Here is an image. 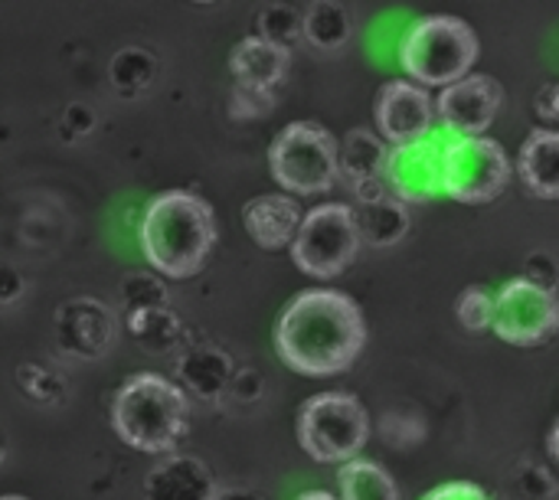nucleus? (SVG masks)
<instances>
[{
  "mask_svg": "<svg viewBox=\"0 0 559 500\" xmlns=\"http://www.w3.org/2000/svg\"><path fill=\"white\" fill-rule=\"evenodd\" d=\"M367 344V321L354 298L314 288L292 298L275 324V350L301 377H337Z\"/></svg>",
  "mask_w": 559,
  "mask_h": 500,
  "instance_id": "nucleus-1",
  "label": "nucleus"
},
{
  "mask_svg": "<svg viewBox=\"0 0 559 500\" xmlns=\"http://www.w3.org/2000/svg\"><path fill=\"white\" fill-rule=\"evenodd\" d=\"M138 242L147 265L164 278L197 275L216 246V216L206 200L187 190H167L144 206Z\"/></svg>",
  "mask_w": 559,
  "mask_h": 500,
  "instance_id": "nucleus-2",
  "label": "nucleus"
},
{
  "mask_svg": "<svg viewBox=\"0 0 559 500\" xmlns=\"http://www.w3.org/2000/svg\"><path fill=\"white\" fill-rule=\"evenodd\" d=\"M190 403L187 393L157 373H138L121 383L111 403V426L115 436L144 455L174 452L177 442L187 436Z\"/></svg>",
  "mask_w": 559,
  "mask_h": 500,
  "instance_id": "nucleus-3",
  "label": "nucleus"
},
{
  "mask_svg": "<svg viewBox=\"0 0 559 500\" xmlns=\"http://www.w3.org/2000/svg\"><path fill=\"white\" fill-rule=\"evenodd\" d=\"M475 59H478V33L472 29V23L452 13L419 16L400 39V66L423 88L426 85L449 88L468 79Z\"/></svg>",
  "mask_w": 559,
  "mask_h": 500,
  "instance_id": "nucleus-4",
  "label": "nucleus"
},
{
  "mask_svg": "<svg viewBox=\"0 0 559 500\" xmlns=\"http://www.w3.org/2000/svg\"><path fill=\"white\" fill-rule=\"evenodd\" d=\"M269 167L282 190L295 197L324 193L341 180V144L314 121H292L269 147Z\"/></svg>",
  "mask_w": 559,
  "mask_h": 500,
  "instance_id": "nucleus-5",
  "label": "nucleus"
},
{
  "mask_svg": "<svg viewBox=\"0 0 559 500\" xmlns=\"http://www.w3.org/2000/svg\"><path fill=\"white\" fill-rule=\"evenodd\" d=\"M298 442L321 465H347L370 442V416L350 393H318L298 409Z\"/></svg>",
  "mask_w": 559,
  "mask_h": 500,
  "instance_id": "nucleus-6",
  "label": "nucleus"
},
{
  "mask_svg": "<svg viewBox=\"0 0 559 500\" xmlns=\"http://www.w3.org/2000/svg\"><path fill=\"white\" fill-rule=\"evenodd\" d=\"M360 242L364 239L354 219V206L321 203L305 216L301 233L292 246V259L305 275L328 282L337 278L357 259Z\"/></svg>",
  "mask_w": 559,
  "mask_h": 500,
  "instance_id": "nucleus-7",
  "label": "nucleus"
},
{
  "mask_svg": "<svg viewBox=\"0 0 559 500\" xmlns=\"http://www.w3.org/2000/svg\"><path fill=\"white\" fill-rule=\"evenodd\" d=\"M511 180V160L491 138H455L445 154V197L459 203H491Z\"/></svg>",
  "mask_w": 559,
  "mask_h": 500,
  "instance_id": "nucleus-8",
  "label": "nucleus"
},
{
  "mask_svg": "<svg viewBox=\"0 0 559 500\" xmlns=\"http://www.w3.org/2000/svg\"><path fill=\"white\" fill-rule=\"evenodd\" d=\"M491 331L511 347L550 344L559 334V295L527 282L524 275L511 278L498 291Z\"/></svg>",
  "mask_w": 559,
  "mask_h": 500,
  "instance_id": "nucleus-9",
  "label": "nucleus"
},
{
  "mask_svg": "<svg viewBox=\"0 0 559 500\" xmlns=\"http://www.w3.org/2000/svg\"><path fill=\"white\" fill-rule=\"evenodd\" d=\"M455 141L452 131L436 128L429 138L390 147V164H386V187L396 200L409 203H429L445 193V154L449 144Z\"/></svg>",
  "mask_w": 559,
  "mask_h": 500,
  "instance_id": "nucleus-10",
  "label": "nucleus"
},
{
  "mask_svg": "<svg viewBox=\"0 0 559 500\" xmlns=\"http://www.w3.org/2000/svg\"><path fill=\"white\" fill-rule=\"evenodd\" d=\"M373 115H377L380 138L390 147L429 138L436 131V121H439L436 98L419 82H409V79L386 82L377 95Z\"/></svg>",
  "mask_w": 559,
  "mask_h": 500,
  "instance_id": "nucleus-11",
  "label": "nucleus"
},
{
  "mask_svg": "<svg viewBox=\"0 0 559 500\" xmlns=\"http://www.w3.org/2000/svg\"><path fill=\"white\" fill-rule=\"evenodd\" d=\"M504 92L491 75H468L439 92L436 111L439 124L455 138H485L501 111Z\"/></svg>",
  "mask_w": 559,
  "mask_h": 500,
  "instance_id": "nucleus-12",
  "label": "nucleus"
},
{
  "mask_svg": "<svg viewBox=\"0 0 559 500\" xmlns=\"http://www.w3.org/2000/svg\"><path fill=\"white\" fill-rule=\"evenodd\" d=\"M52 337L66 357L98 360L115 341V318L95 298H72L56 311Z\"/></svg>",
  "mask_w": 559,
  "mask_h": 500,
  "instance_id": "nucleus-13",
  "label": "nucleus"
},
{
  "mask_svg": "<svg viewBox=\"0 0 559 500\" xmlns=\"http://www.w3.org/2000/svg\"><path fill=\"white\" fill-rule=\"evenodd\" d=\"M308 213H301V203L288 193H262L252 197L242 210L246 233L262 249H285L295 246L301 223Z\"/></svg>",
  "mask_w": 559,
  "mask_h": 500,
  "instance_id": "nucleus-14",
  "label": "nucleus"
},
{
  "mask_svg": "<svg viewBox=\"0 0 559 500\" xmlns=\"http://www.w3.org/2000/svg\"><path fill=\"white\" fill-rule=\"evenodd\" d=\"M236 360L210 344H193L177 360V386L203 403H219L236 377Z\"/></svg>",
  "mask_w": 559,
  "mask_h": 500,
  "instance_id": "nucleus-15",
  "label": "nucleus"
},
{
  "mask_svg": "<svg viewBox=\"0 0 559 500\" xmlns=\"http://www.w3.org/2000/svg\"><path fill=\"white\" fill-rule=\"evenodd\" d=\"M213 472L193 455H170L144 478V500H216Z\"/></svg>",
  "mask_w": 559,
  "mask_h": 500,
  "instance_id": "nucleus-16",
  "label": "nucleus"
},
{
  "mask_svg": "<svg viewBox=\"0 0 559 500\" xmlns=\"http://www.w3.org/2000/svg\"><path fill=\"white\" fill-rule=\"evenodd\" d=\"M292 66V52L278 43H269L262 36H246L229 52V72L236 75V85L275 92Z\"/></svg>",
  "mask_w": 559,
  "mask_h": 500,
  "instance_id": "nucleus-17",
  "label": "nucleus"
},
{
  "mask_svg": "<svg viewBox=\"0 0 559 500\" xmlns=\"http://www.w3.org/2000/svg\"><path fill=\"white\" fill-rule=\"evenodd\" d=\"M521 180L540 200H559V131L534 128L518 157Z\"/></svg>",
  "mask_w": 559,
  "mask_h": 500,
  "instance_id": "nucleus-18",
  "label": "nucleus"
},
{
  "mask_svg": "<svg viewBox=\"0 0 559 500\" xmlns=\"http://www.w3.org/2000/svg\"><path fill=\"white\" fill-rule=\"evenodd\" d=\"M386 164H390V144L367 131V128H354L344 134L341 141V177L357 187L367 180H383L386 177Z\"/></svg>",
  "mask_w": 559,
  "mask_h": 500,
  "instance_id": "nucleus-19",
  "label": "nucleus"
},
{
  "mask_svg": "<svg viewBox=\"0 0 559 500\" xmlns=\"http://www.w3.org/2000/svg\"><path fill=\"white\" fill-rule=\"evenodd\" d=\"M354 219H357L360 239L367 246H377V249H390V246L403 242L409 233V223H413L409 206L396 197H386L377 203H357Z\"/></svg>",
  "mask_w": 559,
  "mask_h": 500,
  "instance_id": "nucleus-20",
  "label": "nucleus"
},
{
  "mask_svg": "<svg viewBox=\"0 0 559 500\" xmlns=\"http://www.w3.org/2000/svg\"><path fill=\"white\" fill-rule=\"evenodd\" d=\"M337 485H341V500H403L386 468L367 459H354L341 465Z\"/></svg>",
  "mask_w": 559,
  "mask_h": 500,
  "instance_id": "nucleus-21",
  "label": "nucleus"
},
{
  "mask_svg": "<svg viewBox=\"0 0 559 500\" xmlns=\"http://www.w3.org/2000/svg\"><path fill=\"white\" fill-rule=\"evenodd\" d=\"M350 33H354V23H350V10L344 3L318 0L305 10V39L314 49L334 52V49L347 46Z\"/></svg>",
  "mask_w": 559,
  "mask_h": 500,
  "instance_id": "nucleus-22",
  "label": "nucleus"
},
{
  "mask_svg": "<svg viewBox=\"0 0 559 500\" xmlns=\"http://www.w3.org/2000/svg\"><path fill=\"white\" fill-rule=\"evenodd\" d=\"M108 79L118 88V95L134 98L157 79V59L141 46H124L108 62Z\"/></svg>",
  "mask_w": 559,
  "mask_h": 500,
  "instance_id": "nucleus-23",
  "label": "nucleus"
},
{
  "mask_svg": "<svg viewBox=\"0 0 559 500\" xmlns=\"http://www.w3.org/2000/svg\"><path fill=\"white\" fill-rule=\"evenodd\" d=\"M128 331L144 350H154V354H167L183 341V324L170 308H154V311L131 314Z\"/></svg>",
  "mask_w": 559,
  "mask_h": 500,
  "instance_id": "nucleus-24",
  "label": "nucleus"
},
{
  "mask_svg": "<svg viewBox=\"0 0 559 500\" xmlns=\"http://www.w3.org/2000/svg\"><path fill=\"white\" fill-rule=\"evenodd\" d=\"M170 295H167V285H164V275L157 272H131L121 278V305H124V314H141V311H154V308H170L167 305Z\"/></svg>",
  "mask_w": 559,
  "mask_h": 500,
  "instance_id": "nucleus-25",
  "label": "nucleus"
},
{
  "mask_svg": "<svg viewBox=\"0 0 559 500\" xmlns=\"http://www.w3.org/2000/svg\"><path fill=\"white\" fill-rule=\"evenodd\" d=\"M259 33L262 39L269 43H278V46H292L298 36H305V16L295 10V7H285V3H269L259 10Z\"/></svg>",
  "mask_w": 559,
  "mask_h": 500,
  "instance_id": "nucleus-26",
  "label": "nucleus"
},
{
  "mask_svg": "<svg viewBox=\"0 0 559 500\" xmlns=\"http://www.w3.org/2000/svg\"><path fill=\"white\" fill-rule=\"evenodd\" d=\"M495 308H498V295H491L485 288H468V291H462L455 314H459V324L465 331L481 334V331L495 328Z\"/></svg>",
  "mask_w": 559,
  "mask_h": 500,
  "instance_id": "nucleus-27",
  "label": "nucleus"
},
{
  "mask_svg": "<svg viewBox=\"0 0 559 500\" xmlns=\"http://www.w3.org/2000/svg\"><path fill=\"white\" fill-rule=\"evenodd\" d=\"M16 380H20L23 393H26L29 400H36V403H52V400L62 396V380H59L56 373H49L46 367H36V364L20 367Z\"/></svg>",
  "mask_w": 559,
  "mask_h": 500,
  "instance_id": "nucleus-28",
  "label": "nucleus"
},
{
  "mask_svg": "<svg viewBox=\"0 0 559 500\" xmlns=\"http://www.w3.org/2000/svg\"><path fill=\"white\" fill-rule=\"evenodd\" d=\"M272 108H275V92H259V88H242V85L233 88V105H229L233 118L252 121V118L269 115Z\"/></svg>",
  "mask_w": 559,
  "mask_h": 500,
  "instance_id": "nucleus-29",
  "label": "nucleus"
},
{
  "mask_svg": "<svg viewBox=\"0 0 559 500\" xmlns=\"http://www.w3.org/2000/svg\"><path fill=\"white\" fill-rule=\"evenodd\" d=\"M557 488H554V478H547L544 468L537 465H527L518 478V500H554Z\"/></svg>",
  "mask_w": 559,
  "mask_h": 500,
  "instance_id": "nucleus-30",
  "label": "nucleus"
},
{
  "mask_svg": "<svg viewBox=\"0 0 559 500\" xmlns=\"http://www.w3.org/2000/svg\"><path fill=\"white\" fill-rule=\"evenodd\" d=\"M524 278H527V282H534V285H540V288H547V291H557L559 262L554 259V255H547V252H534V255H531V262H527Z\"/></svg>",
  "mask_w": 559,
  "mask_h": 500,
  "instance_id": "nucleus-31",
  "label": "nucleus"
},
{
  "mask_svg": "<svg viewBox=\"0 0 559 500\" xmlns=\"http://www.w3.org/2000/svg\"><path fill=\"white\" fill-rule=\"evenodd\" d=\"M59 128H62V134H66L69 141H75V138H85V134L95 128V111H92L88 105H82V102H72V105L62 111V118H59Z\"/></svg>",
  "mask_w": 559,
  "mask_h": 500,
  "instance_id": "nucleus-32",
  "label": "nucleus"
},
{
  "mask_svg": "<svg viewBox=\"0 0 559 500\" xmlns=\"http://www.w3.org/2000/svg\"><path fill=\"white\" fill-rule=\"evenodd\" d=\"M262 393H265V380H262V373H259V370H252V367H239V370H236V377H233L229 396H233L236 403H255V400H262Z\"/></svg>",
  "mask_w": 559,
  "mask_h": 500,
  "instance_id": "nucleus-33",
  "label": "nucleus"
},
{
  "mask_svg": "<svg viewBox=\"0 0 559 500\" xmlns=\"http://www.w3.org/2000/svg\"><path fill=\"white\" fill-rule=\"evenodd\" d=\"M423 500H491L485 495V488L472 485V481H449V485H439L432 488Z\"/></svg>",
  "mask_w": 559,
  "mask_h": 500,
  "instance_id": "nucleus-34",
  "label": "nucleus"
},
{
  "mask_svg": "<svg viewBox=\"0 0 559 500\" xmlns=\"http://www.w3.org/2000/svg\"><path fill=\"white\" fill-rule=\"evenodd\" d=\"M537 111H540L547 121H554L559 131V82L547 85V88H540V95H537Z\"/></svg>",
  "mask_w": 559,
  "mask_h": 500,
  "instance_id": "nucleus-35",
  "label": "nucleus"
},
{
  "mask_svg": "<svg viewBox=\"0 0 559 500\" xmlns=\"http://www.w3.org/2000/svg\"><path fill=\"white\" fill-rule=\"evenodd\" d=\"M20 278H16V272L13 269H3V295H0V301L3 305H13L16 301V295H20Z\"/></svg>",
  "mask_w": 559,
  "mask_h": 500,
  "instance_id": "nucleus-36",
  "label": "nucleus"
},
{
  "mask_svg": "<svg viewBox=\"0 0 559 500\" xmlns=\"http://www.w3.org/2000/svg\"><path fill=\"white\" fill-rule=\"evenodd\" d=\"M216 500H265L262 495L249 491V488H229V491H219Z\"/></svg>",
  "mask_w": 559,
  "mask_h": 500,
  "instance_id": "nucleus-37",
  "label": "nucleus"
},
{
  "mask_svg": "<svg viewBox=\"0 0 559 500\" xmlns=\"http://www.w3.org/2000/svg\"><path fill=\"white\" fill-rule=\"evenodd\" d=\"M298 500H341L337 495H328V491H305L298 495Z\"/></svg>",
  "mask_w": 559,
  "mask_h": 500,
  "instance_id": "nucleus-38",
  "label": "nucleus"
},
{
  "mask_svg": "<svg viewBox=\"0 0 559 500\" xmlns=\"http://www.w3.org/2000/svg\"><path fill=\"white\" fill-rule=\"evenodd\" d=\"M550 452H554V459L559 462V419H557V426L550 429Z\"/></svg>",
  "mask_w": 559,
  "mask_h": 500,
  "instance_id": "nucleus-39",
  "label": "nucleus"
},
{
  "mask_svg": "<svg viewBox=\"0 0 559 500\" xmlns=\"http://www.w3.org/2000/svg\"><path fill=\"white\" fill-rule=\"evenodd\" d=\"M3 500H26V498H20V495H7Z\"/></svg>",
  "mask_w": 559,
  "mask_h": 500,
  "instance_id": "nucleus-40",
  "label": "nucleus"
}]
</instances>
